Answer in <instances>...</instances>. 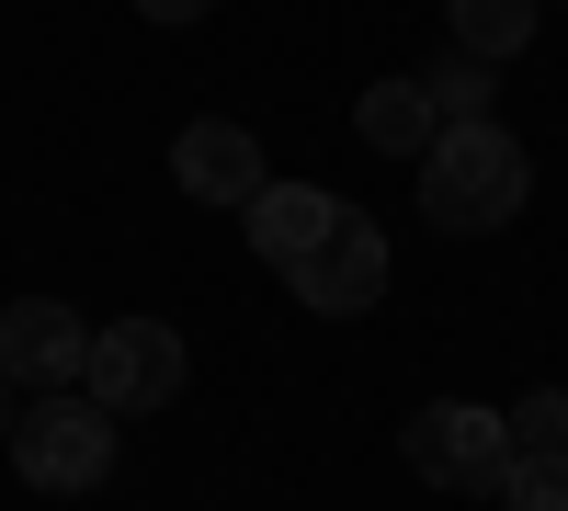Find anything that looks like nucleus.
Masks as SVG:
<instances>
[{
    "label": "nucleus",
    "mask_w": 568,
    "mask_h": 511,
    "mask_svg": "<svg viewBox=\"0 0 568 511\" xmlns=\"http://www.w3.org/2000/svg\"><path fill=\"white\" fill-rule=\"evenodd\" d=\"M420 91H433V114H444V125H478V114H489V58L444 45V58L420 69Z\"/></svg>",
    "instance_id": "11"
},
{
    "label": "nucleus",
    "mask_w": 568,
    "mask_h": 511,
    "mask_svg": "<svg viewBox=\"0 0 568 511\" xmlns=\"http://www.w3.org/2000/svg\"><path fill=\"white\" fill-rule=\"evenodd\" d=\"M182 330L171 318H114V330H91V376H80V398H103L114 421H136V409H171L182 398Z\"/></svg>",
    "instance_id": "4"
},
{
    "label": "nucleus",
    "mask_w": 568,
    "mask_h": 511,
    "mask_svg": "<svg viewBox=\"0 0 568 511\" xmlns=\"http://www.w3.org/2000/svg\"><path fill=\"white\" fill-rule=\"evenodd\" d=\"M398 454H409L420 489H455V500H500L511 467H524L511 421H500V409H478V398H433V409H409Z\"/></svg>",
    "instance_id": "2"
},
{
    "label": "nucleus",
    "mask_w": 568,
    "mask_h": 511,
    "mask_svg": "<svg viewBox=\"0 0 568 511\" xmlns=\"http://www.w3.org/2000/svg\"><path fill=\"white\" fill-rule=\"evenodd\" d=\"M284 285H296L307 318H364L375 296H387V227L342 205V227H329V239H318L296 273H284Z\"/></svg>",
    "instance_id": "6"
},
{
    "label": "nucleus",
    "mask_w": 568,
    "mask_h": 511,
    "mask_svg": "<svg viewBox=\"0 0 568 511\" xmlns=\"http://www.w3.org/2000/svg\"><path fill=\"white\" fill-rule=\"evenodd\" d=\"M0 454H12V387H0Z\"/></svg>",
    "instance_id": "15"
},
{
    "label": "nucleus",
    "mask_w": 568,
    "mask_h": 511,
    "mask_svg": "<svg viewBox=\"0 0 568 511\" xmlns=\"http://www.w3.org/2000/svg\"><path fill=\"white\" fill-rule=\"evenodd\" d=\"M500 421H511L524 454H568V387H535L524 409H500Z\"/></svg>",
    "instance_id": "12"
},
{
    "label": "nucleus",
    "mask_w": 568,
    "mask_h": 511,
    "mask_svg": "<svg viewBox=\"0 0 568 511\" xmlns=\"http://www.w3.org/2000/svg\"><path fill=\"white\" fill-rule=\"evenodd\" d=\"M12 467L45 500H91V489L114 478V409L103 398H34L23 421H12Z\"/></svg>",
    "instance_id": "3"
},
{
    "label": "nucleus",
    "mask_w": 568,
    "mask_h": 511,
    "mask_svg": "<svg viewBox=\"0 0 568 511\" xmlns=\"http://www.w3.org/2000/svg\"><path fill=\"white\" fill-rule=\"evenodd\" d=\"M353 125H364V149H387V160H433V136H444V114H433V91H420V69H409V80H375L364 103H353Z\"/></svg>",
    "instance_id": "9"
},
{
    "label": "nucleus",
    "mask_w": 568,
    "mask_h": 511,
    "mask_svg": "<svg viewBox=\"0 0 568 511\" xmlns=\"http://www.w3.org/2000/svg\"><path fill=\"white\" fill-rule=\"evenodd\" d=\"M240 227H251V251H262L273 273H296L329 227H342V194H318V182H262V194L240 205Z\"/></svg>",
    "instance_id": "8"
},
{
    "label": "nucleus",
    "mask_w": 568,
    "mask_h": 511,
    "mask_svg": "<svg viewBox=\"0 0 568 511\" xmlns=\"http://www.w3.org/2000/svg\"><path fill=\"white\" fill-rule=\"evenodd\" d=\"M91 376V318L58 307V296H12L0 307V387H45V398H69Z\"/></svg>",
    "instance_id": "5"
},
{
    "label": "nucleus",
    "mask_w": 568,
    "mask_h": 511,
    "mask_svg": "<svg viewBox=\"0 0 568 511\" xmlns=\"http://www.w3.org/2000/svg\"><path fill=\"white\" fill-rule=\"evenodd\" d=\"M136 12H149V23H205L216 0H136Z\"/></svg>",
    "instance_id": "14"
},
{
    "label": "nucleus",
    "mask_w": 568,
    "mask_h": 511,
    "mask_svg": "<svg viewBox=\"0 0 568 511\" xmlns=\"http://www.w3.org/2000/svg\"><path fill=\"white\" fill-rule=\"evenodd\" d=\"M444 23H455V45H466V58H524V45H535V23H546V0H444Z\"/></svg>",
    "instance_id": "10"
},
{
    "label": "nucleus",
    "mask_w": 568,
    "mask_h": 511,
    "mask_svg": "<svg viewBox=\"0 0 568 511\" xmlns=\"http://www.w3.org/2000/svg\"><path fill=\"white\" fill-rule=\"evenodd\" d=\"M524 194H535V160H524V136H511L500 114L444 125L433 160H420V216H433L444 239H489V227H511Z\"/></svg>",
    "instance_id": "1"
},
{
    "label": "nucleus",
    "mask_w": 568,
    "mask_h": 511,
    "mask_svg": "<svg viewBox=\"0 0 568 511\" xmlns=\"http://www.w3.org/2000/svg\"><path fill=\"white\" fill-rule=\"evenodd\" d=\"M171 182H182L194 205H227V216H240L262 182H273V160H262V136H251V125L205 114V125H182V136H171Z\"/></svg>",
    "instance_id": "7"
},
{
    "label": "nucleus",
    "mask_w": 568,
    "mask_h": 511,
    "mask_svg": "<svg viewBox=\"0 0 568 511\" xmlns=\"http://www.w3.org/2000/svg\"><path fill=\"white\" fill-rule=\"evenodd\" d=\"M500 511H568V454H524L500 489Z\"/></svg>",
    "instance_id": "13"
}]
</instances>
